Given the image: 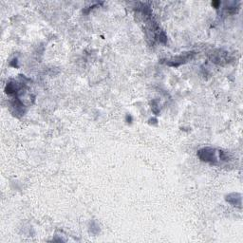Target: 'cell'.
<instances>
[{
  "label": "cell",
  "mask_w": 243,
  "mask_h": 243,
  "mask_svg": "<svg viewBox=\"0 0 243 243\" xmlns=\"http://www.w3.org/2000/svg\"><path fill=\"white\" fill-rule=\"evenodd\" d=\"M198 155L199 159L206 163H211V164H217V152L215 148L211 147H204L200 150H198Z\"/></svg>",
  "instance_id": "cell-1"
},
{
  "label": "cell",
  "mask_w": 243,
  "mask_h": 243,
  "mask_svg": "<svg viewBox=\"0 0 243 243\" xmlns=\"http://www.w3.org/2000/svg\"><path fill=\"white\" fill-rule=\"evenodd\" d=\"M212 5L215 6L216 8H217V6L220 5V2H219V1H214V2H212Z\"/></svg>",
  "instance_id": "cell-2"
}]
</instances>
